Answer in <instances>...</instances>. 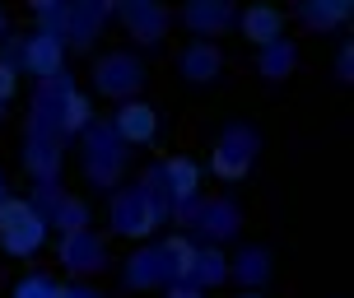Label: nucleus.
Masks as SVG:
<instances>
[{
    "mask_svg": "<svg viewBox=\"0 0 354 298\" xmlns=\"http://www.w3.org/2000/svg\"><path fill=\"white\" fill-rule=\"evenodd\" d=\"M168 205H163V177L159 168L154 173H145L140 187H126V192L112 196V228L126 233V238H145V233H154Z\"/></svg>",
    "mask_w": 354,
    "mask_h": 298,
    "instance_id": "f257e3e1",
    "label": "nucleus"
},
{
    "mask_svg": "<svg viewBox=\"0 0 354 298\" xmlns=\"http://www.w3.org/2000/svg\"><path fill=\"white\" fill-rule=\"evenodd\" d=\"M42 243H47V219H42L28 201L5 196V201H0V247H5L10 257H33Z\"/></svg>",
    "mask_w": 354,
    "mask_h": 298,
    "instance_id": "f03ea898",
    "label": "nucleus"
},
{
    "mask_svg": "<svg viewBox=\"0 0 354 298\" xmlns=\"http://www.w3.org/2000/svg\"><path fill=\"white\" fill-rule=\"evenodd\" d=\"M93 84L103 98H117V103H131L145 84V61L131 52H107L98 66H93Z\"/></svg>",
    "mask_w": 354,
    "mask_h": 298,
    "instance_id": "7ed1b4c3",
    "label": "nucleus"
},
{
    "mask_svg": "<svg viewBox=\"0 0 354 298\" xmlns=\"http://www.w3.org/2000/svg\"><path fill=\"white\" fill-rule=\"evenodd\" d=\"M84 149H88V177L103 182V187H112V182L122 177V149H126V145L117 140L112 122H88L84 126Z\"/></svg>",
    "mask_w": 354,
    "mask_h": 298,
    "instance_id": "20e7f679",
    "label": "nucleus"
},
{
    "mask_svg": "<svg viewBox=\"0 0 354 298\" xmlns=\"http://www.w3.org/2000/svg\"><path fill=\"white\" fill-rule=\"evenodd\" d=\"M257 131H248V126H229L224 136H219V145H214V158L210 168L214 177H224V182H238V177L252 168V158H257Z\"/></svg>",
    "mask_w": 354,
    "mask_h": 298,
    "instance_id": "39448f33",
    "label": "nucleus"
},
{
    "mask_svg": "<svg viewBox=\"0 0 354 298\" xmlns=\"http://www.w3.org/2000/svg\"><path fill=\"white\" fill-rule=\"evenodd\" d=\"M117 19L126 24V33L136 37V42H145V47L163 42L168 24H173V15H168L163 5H154V0H122V5H117Z\"/></svg>",
    "mask_w": 354,
    "mask_h": 298,
    "instance_id": "423d86ee",
    "label": "nucleus"
},
{
    "mask_svg": "<svg viewBox=\"0 0 354 298\" xmlns=\"http://www.w3.org/2000/svg\"><path fill=\"white\" fill-rule=\"evenodd\" d=\"M66 66V42L52 33H28L19 42V71H28L33 80H52Z\"/></svg>",
    "mask_w": 354,
    "mask_h": 298,
    "instance_id": "0eeeda50",
    "label": "nucleus"
},
{
    "mask_svg": "<svg viewBox=\"0 0 354 298\" xmlns=\"http://www.w3.org/2000/svg\"><path fill=\"white\" fill-rule=\"evenodd\" d=\"M182 24L201 42H214L219 33H229L233 24H238V10H233L229 0H192V5H182Z\"/></svg>",
    "mask_w": 354,
    "mask_h": 298,
    "instance_id": "6e6552de",
    "label": "nucleus"
},
{
    "mask_svg": "<svg viewBox=\"0 0 354 298\" xmlns=\"http://www.w3.org/2000/svg\"><path fill=\"white\" fill-rule=\"evenodd\" d=\"M61 136H56V126L47 122H28V140H24V149H28V168H33L42 182H52L56 168H61Z\"/></svg>",
    "mask_w": 354,
    "mask_h": 298,
    "instance_id": "1a4fd4ad",
    "label": "nucleus"
},
{
    "mask_svg": "<svg viewBox=\"0 0 354 298\" xmlns=\"http://www.w3.org/2000/svg\"><path fill=\"white\" fill-rule=\"evenodd\" d=\"M112 131H117L122 145H149L159 136V112L149 103H140V98H131V103H122V112L112 117Z\"/></svg>",
    "mask_w": 354,
    "mask_h": 298,
    "instance_id": "9d476101",
    "label": "nucleus"
},
{
    "mask_svg": "<svg viewBox=\"0 0 354 298\" xmlns=\"http://www.w3.org/2000/svg\"><path fill=\"white\" fill-rule=\"evenodd\" d=\"M112 15V5H98V0H80V5H66V28H61V42H71V47H88L98 28L107 24Z\"/></svg>",
    "mask_w": 354,
    "mask_h": 298,
    "instance_id": "9b49d317",
    "label": "nucleus"
},
{
    "mask_svg": "<svg viewBox=\"0 0 354 298\" xmlns=\"http://www.w3.org/2000/svg\"><path fill=\"white\" fill-rule=\"evenodd\" d=\"M61 261L71 266V270H80V275H88V270H103L107 247H103V238H98L93 228H80V233H61Z\"/></svg>",
    "mask_w": 354,
    "mask_h": 298,
    "instance_id": "f8f14e48",
    "label": "nucleus"
},
{
    "mask_svg": "<svg viewBox=\"0 0 354 298\" xmlns=\"http://www.w3.org/2000/svg\"><path fill=\"white\" fill-rule=\"evenodd\" d=\"M177 71H182V80H192V84H210L214 75L224 71V52H219V42H187L182 47V56H177Z\"/></svg>",
    "mask_w": 354,
    "mask_h": 298,
    "instance_id": "ddd939ff",
    "label": "nucleus"
},
{
    "mask_svg": "<svg viewBox=\"0 0 354 298\" xmlns=\"http://www.w3.org/2000/svg\"><path fill=\"white\" fill-rule=\"evenodd\" d=\"M131 270H126V284L131 289H154V284H173V261L163 247H149V252H136L131 257Z\"/></svg>",
    "mask_w": 354,
    "mask_h": 298,
    "instance_id": "4468645a",
    "label": "nucleus"
},
{
    "mask_svg": "<svg viewBox=\"0 0 354 298\" xmlns=\"http://www.w3.org/2000/svg\"><path fill=\"white\" fill-rule=\"evenodd\" d=\"M238 28H243V37H248V42L266 47V42L284 37V15L275 10V5H248V10L238 15Z\"/></svg>",
    "mask_w": 354,
    "mask_h": 298,
    "instance_id": "2eb2a0df",
    "label": "nucleus"
},
{
    "mask_svg": "<svg viewBox=\"0 0 354 298\" xmlns=\"http://www.w3.org/2000/svg\"><path fill=\"white\" fill-rule=\"evenodd\" d=\"M163 177V192H168V201L173 205H187V201H196V182H201V173H196L192 158H168L159 168Z\"/></svg>",
    "mask_w": 354,
    "mask_h": 298,
    "instance_id": "dca6fc26",
    "label": "nucleus"
},
{
    "mask_svg": "<svg viewBox=\"0 0 354 298\" xmlns=\"http://www.w3.org/2000/svg\"><path fill=\"white\" fill-rule=\"evenodd\" d=\"M294 66H299V47L294 42L275 37V42L257 47V71H261V80H289Z\"/></svg>",
    "mask_w": 354,
    "mask_h": 298,
    "instance_id": "f3484780",
    "label": "nucleus"
},
{
    "mask_svg": "<svg viewBox=\"0 0 354 298\" xmlns=\"http://www.w3.org/2000/svg\"><path fill=\"white\" fill-rule=\"evenodd\" d=\"M299 15H303V24H308V28L326 33V28H340V24L350 19V0H308Z\"/></svg>",
    "mask_w": 354,
    "mask_h": 298,
    "instance_id": "a211bd4d",
    "label": "nucleus"
},
{
    "mask_svg": "<svg viewBox=\"0 0 354 298\" xmlns=\"http://www.w3.org/2000/svg\"><path fill=\"white\" fill-rule=\"evenodd\" d=\"M201 233H210V238H229L233 228H238V210H233L229 201H214V205H201L192 219Z\"/></svg>",
    "mask_w": 354,
    "mask_h": 298,
    "instance_id": "6ab92c4d",
    "label": "nucleus"
},
{
    "mask_svg": "<svg viewBox=\"0 0 354 298\" xmlns=\"http://www.w3.org/2000/svg\"><path fill=\"white\" fill-rule=\"evenodd\" d=\"M88 122H93V103H88L84 93L75 89L71 98L61 103V117H56V131H61V140H66V136H84V126H88Z\"/></svg>",
    "mask_w": 354,
    "mask_h": 298,
    "instance_id": "aec40b11",
    "label": "nucleus"
},
{
    "mask_svg": "<svg viewBox=\"0 0 354 298\" xmlns=\"http://www.w3.org/2000/svg\"><path fill=\"white\" fill-rule=\"evenodd\" d=\"M224 280H229V261H224L219 252H196L187 289H210V284H224Z\"/></svg>",
    "mask_w": 354,
    "mask_h": 298,
    "instance_id": "412c9836",
    "label": "nucleus"
},
{
    "mask_svg": "<svg viewBox=\"0 0 354 298\" xmlns=\"http://www.w3.org/2000/svg\"><path fill=\"white\" fill-rule=\"evenodd\" d=\"M47 228H61V233H80V228H88L84 201H75V196H61V201H56V214L47 219Z\"/></svg>",
    "mask_w": 354,
    "mask_h": 298,
    "instance_id": "4be33fe9",
    "label": "nucleus"
},
{
    "mask_svg": "<svg viewBox=\"0 0 354 298\" xmlns=\"http://www.w3.org/2000/svg\"><path fill=\"white\" fill-rule=\"evenodd\" d=\"M233 275L243 284H261L266 275H270V257H266V252H243L238 266H233Z\"/></svg>",
    "mask_w": 354,
    "mask_h": 298,
    "instance_id": "5701e85b",
    "label": "nucleus"
},
{
    "mask_svg": "<svg viewBox=\"0 0 354 298\" xmlns=\"http://www.w3.org/2000/svg\"><path fill=\"white\" fill-rule=\"evenodd\" d=\"M15 298H56V280H47V275H24L15 284Z\"/></svg>",
    "mask_w": 354,
    "mask_h": 298,
    "instance_id": "b1692460",
    "label": "nucleus"
},
{
    "mask_svg": "<svg viewBox=\"0 0 354 298\" xmlns=\"http://www.w3.org/2000/svg\"><path fill=\"white\" fill-rule=\"evenodd\" d=\"M15 89H19V71L0 61V103H10V98H15Z\"/></svg>",
    "mask_w": 354,
    "mask_h": 298,
    "instance_id": "393cba45",
    "label": "nucleus"
},
{
    "mask_svg": "<svg viewBox=\"0 0 354 298\" xmlns=\"http://www.w3.org/2000/svg\"><path fill=\"white\" fill-rule=\"evenodd\" d=\"M336 75H340V80H350V75H354V47H350V42H345L340 56H336Z\"/></svg>",
    "mask_w": 354,
    "mask_h": 298,
    "instance_id": "a878e982",
    "label": "nucleus"
},
{
    "mask_svg": "<svg viewBox=\"0 0 354 298\" xmlns=\"http://www.w3.org/2000/svg\"><path fill=\"white\" fill-rule=\"evenodd\" d=\"M56 298H103V294H93L84 284H56Z\"/></svg>",
    "mask_w": 354,
    "mask_h": 298,
    "instance_id": "bb28decb",
    "label": "nucleus"
},
{
    "mask_svg": "<svg viewBox=\"0 0 354 298\" xmlns=\"http://www.w3.org/2000/svg\"><path fill=\"white\" fill-rule=\"evenodd\" d=\"M168 298H201V289H187V284H173V289H168Z\"/></svg>",
    "mask_w": 354,
    "mask_h": 298,
    "instance_id": "cd10ccee",
    "label": "nucleus"
},
{
    "mask_svg": "<svg viewBox=\"0 0 354 298\" xmlns=\"http://www.w3.org/2000/svg\"><path fill=\"white\" fill-rule=\"evenodd\" d=\"M10 33V19H5V10H0V37Z\"/></svg>",
    "mask_w": 354,
    "mask_h": 298,
    "instance_id": "c85d7f7f",
    "label": "nucleus"
},
{
    "mask_svg": "<svg viewBox=\"0 0 354 298\" xmlns=\"http://www.w3.org/2000/svg\"><path fill=\"white\" fill-rule=\"evenodd\" d=\"M238 298H261V294H257V289H248V294H238Z\"/></svg>",
    "mask_w": 354,
    "mask_h": 298,
    "instance_id": "c756f323",
    "label": "nucleus"
},
{
    "mask_svg": "<svg viewBox=\"0 0 354 298\" xmlns=\"http://www.w3.org/2000/svg\"><path fill=\"white\" fill-rule=\"evenodd\" d=\"M0 201H5V177H0Z\"/></svg>",
    "mask_w": 354,
    "mask_h": 298,
    "instance_id": "7c9ffc66",
    "label": "nucleus"
},
{
    "mask_svg": "<svg viewBox=\"0 0 354 298\" xmlns=\"http://www.w3.org/2000/svg\"><path fill=\"white\" fill-rule=\"evenodd\" d=\"M0 122H5V103H0Z\"/></svg>",
    "mask_w": 354,
    "mask_h": 298,
    "instance_id": "2f4dec72",
    "label": "nucleus"
}]
</instances>
